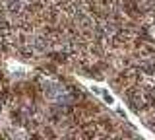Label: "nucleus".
I'll use <instances>...</instances> for the list:
<instances>
[{
  "instance_id": "nucleus-1",
  "label": "nucleus",
  "mask_w": 155,
  "mask_h": 140,
  "mask_svg": "<svg viewBox=\"0 0 155 140\" xmlns=\"http://www.w3.org/2000/svg\"><path fill=\"white\" fill-rule=\"evenodd\" d=\"M41 86H43V91H45V95L48 99L56 101V103H68L70 101V95L66 94V90L60 84H56V82H52L48 78H41Z\"/></svg>"
},
{
  "instance_id": "nucleus-2",
  "label": "nucleus",
  "mask_w": 155,
  "mask_h": 140,
  "mask_svg": "<svg viewBox=\"0 0 155 140\" xmlns=\"http://www.w3.org/2000/svg\"><path fill=\"white\" fill-rule=\"evenodd\" d=\"M4 8H6V12L16 20L19 14L25 12V0H4Z\"/></svg>"
},
{
  "instance_id": "nucleus-3",
  "label": "nucleus",
  "mask_w": 155,
  "mask_h": 140,
  "mask_svg": "<svg viewBox=\"0 0 155 140\" xmlns=\"http://www.w3.org/2000/svg\"><path fill=\"white\" fill-rule=\"evenodd\" d=\"M126 97H128L130 105L136 109H142L145 103H147V97H145V94L142 90H128V94H126Z\"/></svg>"
}]
</instances>
